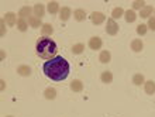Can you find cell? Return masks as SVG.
<instances>
[{
	"instance_id": "obj_29",
	"label": "cell",
	"mask_w": 155,
	"mask_h": 117,
	"mask_svg": "<svg viewBox=\"0 0 155 117\" xmlns=\"http://www.w3.org/2000/svg\"><path fill=\"white\" fill-rule=\"evenodd\" d=\"M148 28H151L152 31H155V17H150L148 18Z\"/></svg>"
},
{
	"instance_id": "obj_25",
	"label": "cell",
	"mask_w": 155,
	"mask_h": 117,
	"mask_svg": "<svg viewBox=\"0 0 155 117\" xmlns=\"http://www.w3.org/2000/svg\"><path fill=\"white\" fill-rule=\"evenodd\" d=\"M83 51H85V45L82 44V42H79V44H75L74 47H72V52H74L75 55H81Z\"/></svg>"
},
{
	"instance_id": "obj_20",
	"label": "cell",
	"mask_w": 155,
	"mask_h": 117,
	"mask_svg": "<svg viewBox=\"0 0 155 117\" xmlns=\"http://www.w3.org/2000/svg\"><path fill=\"white\" fill-rule=\"evenodd\" d=\"M152 12H154V7H151V6H145V7L140 12V17H141V18H148V17L152 14Z\"/></svg>"
},
{
	"instance_id": "obj_17",
	"label": "cell",
	"mask_w": 155,
	"mask_h": 117,
	"mask_svg": "<svg viewBox=\"0 0 155 117\" xmlns=\"http://www.w3.org/2000/svg\"><path fill=\"white\" fill-rule=\"evenodd\" d=\"M18 16H20V18H27V17H31V7L30 6H24L23 8H20V12H18Z\"/></svg>"
},
{
	"instance_id": "obj_24",
	"label": "cell",
	"mask_w": 155,
	"mask_h": 117,
	"mask_svg": "<svg viewBox=\"0 0 155 117\" xmlns=\"http://www.w3.org/2000/svg\"><path fill=\"white\" fill-rule=\"evenodd\" d=\"M28 24L33 27V28H38V27H41V18H38V17L35 16H31L28 18Z\"/></svg>"
},
{
	"instance_id": "obj_21",
	"label": "cell",
	"mask_w": 155,
	"mask_h": 117,
	"mask_svg": "<svg viewBox=\"0 0 155 117\" xmlns=\"http://www.w3.org/2000/svg\"><path fill=\"white\" fill-rule=\"evenodd\" d=\"M74 17H75V20L76 21H83L86 20V13L85 10H82V8H76L74 13Z\"/></svg>"
},
{
	"instance_id": "obj_5",
	"label": "cell",
	"mask_w": 155,
	"mask_h": 117,
	"mask_svg": "<svg viewBox=\"0 0 155 117\" xmlns=\"http://www.w3.org/2000/svg\"><path fill=\"white\" fill-rule=\"evenodd\" d=\"M102 45H103V41L100 37H92L89 40V48L90 49H93V51H97V49L102 48Z\"/></svg>"
},
{
	"instance_id": "obj_22",
	"label": "cell",
	"mask_w": 155,
	"mask_h": 117,
	"mask_svg": "<svg viewBox=\"0 0 155 117\" xmlns=\"http://www.w3.org/2000/svg\"><path fill=\"white\" fill-rule=\"evenodd\" d=\"M124 8L121 7H116L113 8V12H111V18L113 20H117V18H121V16H124Z\"/></svg>"
},
{
	"instance_id": "obj_27",
	"label": "cell",
	"mask_w": 155,
	"mask_h": 117,
	"mask_svg": "<svg viewBox=\"0 0 155 117\" xmlns=\"http://www.w3.org/2000/svg\"><path fill=\"white\" fill-rule=\"evenodd\" d=\"M145 7V2L144 0H135L133 2V10H143Z\"/></svg>"
},
{
	"instance_id": "obj_15",
	"label": "cell",
	"mask_w": 155,
	"mask_h": 117,
	"mask_svg": "<svg viewBox=\"0 0 155 117\" xmlns=\"http://www.w3.org/2000/svg\"><path fill=\"white\" fill-rule=\"evenodd\" d=\"M124 18H126L127 23H134L135 18H137V14H135V12L133 10V8H130V10H126V13H124Z\"/></svg>"
},
{
	"instance_id": "obj_4",
	"label": "cell",
	"mask_w": 155,
	"mask_h": 117,
	"mask_svg": "<svg viewBox=\"0 0 155 117\" xmlns=\"http://www.w3.org/2000/svg\"><path fill=\"white\" fill-rule=\"evenodd\" d=\"M90 20H92V23H93L94 25H100L103 21L106 20V16L100 12H93L90 14Z\"/></svg>"
},
{
	"instance_id": "obj_23",
	"label": "cell",
	"mask_w": 155,
	"mask_h": 117,
	"mask_svg": "<svg viewBox=\"0 0 155 117\" xmlns=\"http://www.w3.org/2000/svg\"><path fill=\"white\" fill-rule=\"evenodd\" d=\"M28 23L24 20V18H18L17 20V28H18V31H21V32H25L27 31V28H28Z\"/></svg>"
},
{
	"instance_id": "obj_19",
	"label": "cell",
	"mask_w": 155,
	"mask_h": 117,
	"mask_svg": "<svg viewBox=\"0 0 155 117\" xmlns=\"http://www.w3.org/2000/svg\"><path fill=\"white\" fill-rule=\"evenodd\" d=\"M100 79H102L103 83H111L113 82V73L110 71H104V72L100 75Z\"/></svg>"
},
{
	"instance_id": "obj_13",
	"label": "cell",
	"mask_w": 155,
	"mask_h": 117,
	"mask_svg": "<svg viewBox=\"0 0 155 117\" xmlns=\"http://www.w3.org/2000/svg\"><path fill=\"white\" fill-rule=\"evenodd\" d=\"M71 8L66 6V7H62L61 10H59V18H61L62 21H68V18L71 17Z\"/></svg>"
},
{
	"instance_id": "obj_16",
	"label": "cell",
	"mask_w": 155,
	"mask_h": 117,
	"mask_svg": "<svg viewBox=\"0 0 155 117\" xmlns=\"http://www.w3.org/2000/svg\"><path fill=\"white\" fill-rule=\"evenodd\" d=\"M99 61L102 64H109L111 61V55H110V51H102L100 55H99Z\"/></svg>"
},
{
	"instance_id": "obj_32",
	"label": "cell",
	"mask_w": 155,
	"mask_h": 117,
	"mask_svg": "<svg viewBox=\"0 0 155 117\" xmlns=\"http://www.w3.org/2000/svg\"><path fill=\"white\" fill-rule=\"evenodd\" d=\"M7 117H13V116H7Z\"/></svg>"
},
{
	"instance_id": "obj_2",
	"label": "cell",
	"mask_w": 155,
	"mask_h": 117,
	"mask_svg": "<svg viewBox=\"0 0 155 117\" xmlns=\"http://www.w3.org/2000/svg\"><path fill=\"white\" fill-rule=\"evenodd\" d=\"M35 49H37L38 57L47 61L57 57V51H58L55 41L51 40V38H47V37L38 38L37 42H35Z\"/></svg>"
},
{
	"instance_id": "obj_18",
	"label": "cell",
	"mask_w": 155,
	"mask_h": 117,
	"mask_svg": "<svg viewBox=\"0 0 155 117\" xmlns=\"http://www.w3.org/2000/svg\"><path fill=\"white\" fill-rule=\"evenodd\" d=\"M44 96H45V99H48V100H54V99L57 97V90L54 88H47L44 90Z\"/></svg>"
},
{
	"instance_id": "obj_7",
	"label": "cell",
	"mask_w": 155,
	"mask_h": 117,
	"mask_svg": "<svg viewBox=\"0 0 155 117\" xmlns=\"http://www.w3.org/2000/svg\"><path fill=\"white\" fill-rule=\"evenodd\" d=\"M47 10H48L49 14H57V13H59V3L58 2H49L48 4H47Z\"/></svg>"
},
{
	"instance_id": "obj_9",
	"label": "cell",
	"mask_w": 155,
	"mask_h": 117,
	"mask_svg": "<svg viewBox=\"0 0 155 117\" xmlns=\"http://www.w3.org/2000/svg\"><path fill=\"white\" fill-rule=\"evenodd\" d=\"M143 48H144V44H143V41L140 40V38L131 41V49H133L134 52H141Z\"/></svg>"
},
{
	"instance_id": "obj_1",
	"label": "cell",
	"mask_w": 155,
	"mask_h": 117,
	"mask_svg": "<svg viewBox=\"0 0 155 117\" xmlns=\"http://www.w3.org/2000/svg\"><path fill=\"white\" fill-rule=\"evenodd\" d=\"M71 66L69 62L61 55H57L55 58L49 61H45L42 64V72L47 78H49L51 81L55 82H62L65 81L68 75H69Z\"/></svg>"
},
{
	"instance_id": "obj_10",
	"label": "cell",
	"mask_w": 155,
	"mask_h": 117,
	"mask_svg": "<svg viewBox=\"0 0 155 117\" xmlns=\"http://www.w3.org/2000/svg\"><path fill=\"white\" fill-rule=\"evenodd\" d=\"M33 12H34V16L38 17V18H41V17H42V16L45 14V7H44V4L37 3L35 6H34Z\"/></svg>"
},
{
	"instance_id": "obj_26",
	"label": "cell",
	"mask_w": 155,
	"mask_h": 117,
	"mask_svg": "<svg viewBox=\"0 0 155 117\" xmlns=\"http://www.w3.org/2000/svg\"><path fill=\"white\" fill-rule=\"evenodd\" d=\"M133 83L137 86H141L144 83V75L141 73H135L134 76H133Z\"/></svg>"
},
{
	"instance_id": "obj_11",
	"label": "cell",
	"mask_w": 155,
	"mask_h": 117,
	"mask_svg": "<svg viewBox=\"0 0 155 117\" xmlns=\"http://www.w3.org/2000/svg\"><path fill=\"white\" fill-rule=\"evenodd\" d=\"M17 73L20 76H30L31 75V68H30L28 65H20L17 68Z\"/></svg>"
},
{
	"instance_id": "obj_8",
	"label": "cell",
	"mask_w": 155,
	"mask_h": 117,
	"mask_svg": "<svg viewBox=\"0 0 155 117\" xmlns=\"http://www.w3.org/2000/svg\"><path fill=\"white\" fill-rule=\"evenodd\" d=\"M4 21H6V24L8 25V27H13V25L16 24V14L13 12H8L7 14H4Z\"/></svg>"
},
{
	"instance_id": "obj_12",
	"label": "cell",
	"mask_w": 155,
	"mask_h": 117,
	"mask_svg": "<svg viewBox=\"0 0 155 117\" xmlns=\"http://www.w3.org/2000/svg\"><path fill=\"white\" fill-rule=\"evenodd\" d=\"M71 89H72V92H82L83 90V83H82V81H79V79H74V81L71 82Z\"/></svg>"
},
{
	"instance_id": "obj_31",
	"label": "cell",
	"mask_w": 155,
	"mask_h": 117,
	"mask_svg": "<svg viewBox=\"0 0 155 117\" xmlns=\"http://www.w3.org/2000/svg\"><path fill=\"white\" fill-rule=\"evenodd\" d=\"M0 83H2V85H0V88H2V90H4V89H6V82H4L3 79H2V81H0Z\"/></svg>"
},
{
	"instance_id": "obj_28",
	"label": "cell",
	"mask_w": 155,
	"mask_h": 117,
	"mask_svg": "<svg viewBox=\"0 0 155 117\" xmlns=\"http://www.w3.org/2000/svg\"><path fill=\"white\" fill-rule=\"evenodd\" d=\"M147 30H148L147 24H138L137 25V34H138V35H145V34H147Z\"/></svg>"
},
{
	"instance_id": "obj_14",
	"label": "cell",
	"mask_w": 155,
	"mask_h": 117,
	"mask_svg": "<svg viewBox=\"0 0 155 117\" xmlns=\"http://www.w3.org/2000/svg\"><path fill=\"white\" fill-rule=\"evenodd\" d=\"M144 90L147 95H154L155 93V82L154 81H147L144 83Z\"/></svg>"
},
{
	"instance_id": "obj_6",
	"label": "cell",
	"mask_w": 155,
	"mask_h": 117,
	"mask_svg": "<svg viewBox=\"0 0 155 117\" xmlns=\"http://www.w3.org/2000/svg\"><path fill=\"white\" fill-rule=\"evenodd\" d=\"M52 32H54L52 24H49V23H45V24H42V27H41V37L52 35Z\"/></svg>"
},
{
	"instance_id": "obj_3",
	"label": "cell",
	"mask_w": 155,
	"mask_h": 117,
	"mask_svg": "<svg viewBox=\"0 0 155 117\" xmlns=\"http://www.w3.org/2000/svg\"><path fill=\"white\" fill-rule=\"evenodd\" d=\"M106 32L109 35H116L118 32V24L116 23V20H113V18H109V20H107Z\"/></svg>"
},
{
	"instance_id": "obj_30",
	"label": "cell",
	"mask_w": 155,
	"mask_h": 117,
	"mask_svg": "<svg viewBox=\"0 0 155 117\" xmlns=\"http://www.w3.org/2000/svg\"><path fill=\"white\" fill-rule=\"evenodd\" d=\"M4 32H6V21L2 18V35H4Z\"/></svg>"
}]
</instances>
